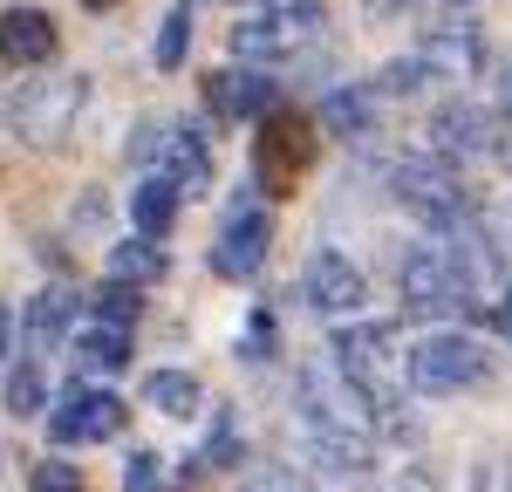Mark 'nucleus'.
<instances>
[{"mask_svg": "<svg viewBox=\"0 0 512 492\" xmlns=\"http://www.w3.org/2000/svg\"><path fill=\"white\" fill-rule=\"evenodd\" d=\"M403 301L417 315H478L472 274L451 246H410L403 253Z\"/></svg>", "mask_w": 512, "mask_h": 492, "instance_id": "obj_1", "label": "nucleus"}, {"mask_svg": "<svg viewBox=\"0 0 512 492\" xmlns=\"http://www.w3.org/2000/svg\"><path fill=\"white\" fill-rule=\"evenodd\" d=\"M321 137L308 117H294V110H267V123H260V144H253V171H260V185L274 192V199H287L301 178H308V164H315Z\"/></svg>", "mask_w": 512, "mask_h": 492, "instance_id": "obj_2", "label": "nucleus"}, {"mask_svg": "<svg viewBox=\"0 0 512 492\" xmlns=\"http://www.w3.org/2000/svg\"><path fill=\"white\" fill-rule=\"evenodd\" d=\"M267 253H274V212L253 199V192H233L226 226H219V240H212V274H219V281H253V274L267 267Z\"/></svg>", "mask_w": 512, "mask_h": 492, "instance_id": "obj_3", "label": "nucleus"}, {"mask_svg": "<svg viewBox=\"0 0 512 492\" xmlns=\"http://www.w3.org/2000/svg\"><path fill=\"white\" fill-rule=\"evenodd\" d=\"M396 199L410 205L417 219H431V226H458V219H472V199H465V178L451 171V158H403L396 164Z\"/></svg>", "mask_w": 512, "mask_h": 492, "instance_id": "obj_4", "label": "nucleus"}, {"mask_svg": "<svg viewBox=\"0 0 512 492\" xmlns=\"http://www.w3.org/2000/svg\"><path fill=\"white\" fill-rule=\"evenodd\" d=\"M410 390H424V397H458V390H472L478 376H485V349H478L472 335H424L417 349H410Z\"/></svg>", "mask_w": 512, "mask_h": 492, "instance_id": "obj_5", "label": "nucleus"}, {"mask_svg": "<svg viewBox=\"0 0 512 492\" xmlns=\"http://www.w3.org/2000/svg\"><path fill=\"white\" fill-rule=\"evenodd\" d=\"M137 158H144V164H164L158 178H171V185H178V199L212 192V151H205V130H198V123L144 130V137H137Z\"/></svg>", "mask_w": 512, "mask_h": 492, "instance_id": "obj_6", "label": "nucleus"}, {"mask_svg": "<svg viewBox=\"0 0 512 492\" xmlns=\"http://www.w3.org/2000/svg\"><path fill=\"white\" fill-rule=\"evenodd\" d=\"M76 110H82V76L35 82V89H21V96H14L7 123H14V137H28V144H62V137H69V123H76Z\"/></svg>", "mask_w": 512, "mask_h": 492, "instance_id": "obj_7", "label": "nucleus"}, {"mask_svg": "<svg viewBox=\"0 0 512 492\" xmlns=\"http://www.w3.org/2000/svg\"><path fill=\"white\" fill-rule=\"evenodd\" d=\"M117 431H123L117 390H69L55 404V445H110Z\"/></svg>", "mask_w": 512, "mask_h": 492, "instance_id": "obj_8", "label": "nucleus"}, {"mask_svg": "<svg viewBox=\"0 0 512 492\" xmlns=\"http://www.w3.org/2000/svg\"><path fill=\"white\" fill-rule=\"evenodd\" d=\"M431 151L437 158H492L499 151V123L485 103H444L431 117Z\"/></svg>", "mask_w": 512, "mask_h": 492, "instance_id": "obj_9", "label": "nucleus"}, {"mask_svg": "<svg viewBox=\"0 0 512 492\" xmlns=\"http://www.w3.org/2000/svg\"><path fill=\"white\" fill-rule=\"evenodd\" d=\"M205 103L219 110L226 123H239V117H267L280 103V89H274V69H212L205 76Z\"/></svg>", "mask_w": 512, "mask_h": 492, "instance_id": "obj_10", "label": "nucleus"}, {"mask_svg": "<svg viewBox=\"0 0 512 492\" xmlns=\"http://www.w3.org/2000/svg\"><path fill=\"white\" fill-rule=\"evenodd\" d=\"M301 294H308V308H321V315H349V308H362V274H355V260H342L335 246H321L315 260H308V274H301Z\"/></svg>", "mask_w": 512, "mask_h": 492, "instance_id": "obj_11", "label": "nucleus"}, {"mask_svg": "<svg viewBox=\"0 0 512 492\" xmlns=\"http://www.w3.org/2000/svg\"><path fill=\"white\" fill-rule=\"evenodd\" d=\"M55 55V21L41 7H7L0 14V62L7 69H41Z\"/></svg>", "mask_w": 512, "mask_h": 492, "instance_id": "obj_12", "label": "nucleus"}, {"mask_svg": "<svg viewBox=\"0 0 512 492\" xmlns=\"http://www.w3.org/2000/svg\"><path fill=\"white\" fill-rule=\"evenodd\" d=\"M376 117H383V89H376V82H342V89L321 96V123H328L335 137H369Z\"/></svg>", "mask_w": 512, "mask_h": 492, "instance_id": "obj_13", "label": "nucleus"}, {"mask_svg": "<svg viewBox=\"0 0 512 492\" xmlns=\"http://www.w3.org/2000/svg\"><path fill=\"white\" fill-rule=\"evenodd\" d=\"M164 267H171V253H164L158 240H117L110 246V281H123V287H151V281H164Z\"/></svg>", "mask_w": 512, "mask_h": 492, "instance_id": "obj_14", "label": "nucleus"}, {"mask_svg": "<svg viewBox=\"0 0 512 492\" xmlns=\"http://www.w3.org/2000/svg\"><path fill=\"white\" fill-rule=\"evenodd\" d=\"M130 219H137L144 240H164V233L178 226V185H171V178H144V185L130 192Z\"/></svg>", "mask_w": 512, "mask_h": 492, "instance_id": "obj_15", "label": "nucleus"}, {"mask_svg": "<svg viewBox=\"0 0 512 492\" xmlns=\"http://www.w3.org/2000/svg\"><path fill=\"white\" fill-rule=\"evenodd\" d=\"M69 322H76V294H69V287H48V294L28 301V342H35V349H55V342L69 335Z\"/></svg>", "mask_w": 512, "mask_h": 492, "instance_id": "obj_16", "label": "nucleus"}, {"mask_svg": "<svg viewBox=\"0 0 512 492\" xmlns=\"http://www.w3.org/2000/svg\"><path fill=\"white\" fill-rule=\"evenodd\" d=\"M144 404L164 410V417H198L205 390H198V376H192V369H158V376L144 383Z\"/></svg>", "mask_w": 512, "mask_h": 492, "instance_id": "obj_17", "label": "nucleus"}, {"mask_svg": "<svg viewBox=\"0 0 512 492\" xmlns=\"http://www.w3.org/2000/svg\"><path fill=\"white\" fill-rule=\"evenodd\" d=\"M76 363H82V369H96V376H117V369L130 363V328H117V322L89 328V335L76 342Z\"/></svg>", "mask_w": 512, "mask_h": 492, "instance_id": "obj_18", "label": "nucleus"}, {"mask_svg": "<svg viewBox=\"0 0 512 492\" xmlns=\"http://www.w3.org/2000/svg\"><path fill=\"white\" fill-rule=\"evenodd\" d=\"M280 55H287V35H280L274 21H239L233 28V62H246V69H274Z\"/></svg>", "mask_w": 512, "mask_h": 492, "instance_id": "obj_19", "label": "nucleus"}, {"mask_svg": "<svg viewBox=\"0 0 512 492\" xmlns=\"http://www.w3.org/2000/svg\"><path fill=\"white\" fill-rule=\"evenodd\" d=\"M424 62H431L437 76H444V69H478V62H485V48H478V35L458 21V28H444L437 41H424Z\"/></svg>", "mask_w": 512, "mask_h": 492, "instance_id": "obj_20", "label": "nucleus"}, {"mask_svg": "<svg viewBox=\"0 0 512 492\" xmlns=\"http://www.w3.org/2000/svg\"><path fill=\"white\" fill-rule=\"evenodd\" d=\"M260 21H274L287 41H301L321 28V0H260Z\"/></svg>", "mask_w": 512, "mask_h": 492, "instance_id": "obj_21", "label": "nucleus"}, {"mask_svg": "<svg viewBox=\"0 0 512 492\" xmlns=\"http://www.w3.org/2000/svg\"><path fill=\"white\" fill-rule=\"evenodd\" d=\"M239 458V431H233V410H219V424L205 431V445L192 451V472H226Z\"/></svg>", "mask_w": 512, "mask_h": 492, "instance_id": "obj_22", "label": "nucleus"}, {"mask_svg": "<svg viewBox=\"0 0 512 492\" xmlns=\"http://www.w3.org/2000/svg\"><path fill=\"white\" fill-rule=\"evenodd\" d=\"M7 410H14V417H41V410H48V383H41L35 363H21L7 376Z\"/></svg>", "mask_w": 512, "mask_h": 492, "instance_id": "obj_23", "label": "nucleus"}, {"mask_svg": "<svg viewBox=\"0 0 512 492\" xmlns=\"http://www.w3.org/2000/svg\"><path fill=\"white\" fill-rule=\"evenodd\" d=\"M185 48H192V14H185V7H171V14H164V28H158V69H178V62H185Z\"/></svg>", "mask_w": 512, "mask_h": 492, "instance_id": "obj_24", "label": "nucleus"}, {"mask_svg": "<svg viewBox=\"0 0 512 492\" xmlns=\"http://www.w3.org/2000/svg\"><path fill=\"white\" fill-rule=\"evenodd\" d=\"M431 76H437V69L424 62V55H403V62H390V69L376 76V89H390V96H410V89H424Z\"/></svg>", "mask_w": 512, "mask_h": 492, "instance_id": "obj_25", "label": "nucleus"}, {"mask_svg": "<svg viewBox=\"0 0 512 492\" xmlns=\"http://www.w3.org/2000/svg\"><path fill=\"white\" fill-rule=\"evenodd\" d=\"M274 349H280V322L267 315V308H253V322H246V342H239V356H246V363H267Z\"/></svg>", "mask_w": 512, "mask_h": 492, "instance_id": "obj_26", "label": "nucleus"}, {"mask_svg": "<svg viewBox=\"0 0 512 492\" xmlns=\"http://www.w3.org/2000/svg\"><path fill=\"white\" fill-rule=\"evenodd\" d=\"M28 492H82V472L69 458H41L35 472H28Z\"/></svg>", "mask_w": 512, "mask_h": 492, "instance_id": "obj_27", "label": "nucleus"}, {"mask_svg": "<svg viewBox=\"0 0 512 492\" xmlns=\"http://www.w3.org/2000/svg\"><path fill=\"white\" fill-rule=\"evenodd\" d=\"M123 492H164V458L158 451H137L123 465Z\"/></svg>", "mask_w": 512, "mask_h": 492, "instance_id": "obj_28", "label": "nucleus"}, {"mask_svg": "<svg viewBox=\"0 0 512 492\" xmlns=\"http://www.w3.org/2000/svg\"><path fill=\"white\" fill-rule=\"evenodd\" d=\"M96 315H103V322H117V328H130V322H137V287L110 281V287H103V301H96Z\"/></svg>", "mask_w": 512, "mask_h": 492, "instance_id": "obj_29", "label": "nucleus"}, {"mask_svg": "<svg viewBox=\"0 0 512 492\" xmlns=\"http://www.w3.org/2000/svg\"><path fill=\"white\" fill-rule=\"evenodd\" d=\"M499 322H506V328H512V287H506V308H499Z\"/></svg>", "mask_w": 512, "mask_h": 492, "instance_id": "obj_30", "label": "nucleus"}, {"mask_svg": "<svg viewBox=\"0 0 512 492\" xmlns=\"http://www.w3.org/2000/svg\"><path fill=\"white\" fill-rule=\"evenodd\" d=\"M82 7H96V14H110V7H117V0H82Z\"/></svg>", "mask_w": 512, "mask_h": 492, "instance_id": "obj_31", "label": "nucleus"}, {"mask_svg": "<svg viewBox=\"0 0 512 492\" xmlns=\"http://www.w3.org/2000/svg\"><path fill=\"white\" fill-rule=\"evenodd\" d=\"M506 110H512V62H506Z\"/></svg>", "mask_w": 512, "mask_h": 492, "instance_id": "obj_32", "label": "nucleus"}]
</instances>
